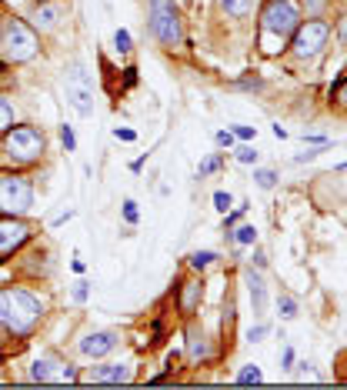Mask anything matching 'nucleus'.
<instances>
[{"mask_svg": "<svg viewBox=\"0 0 347 390\" xmlns=\"http://www.w3.org/2000/svg\"><path fill=\"white\" fill-rule=\"evenodd\" d=\"M41 317V300L27 291H0V324L14 334H27Z\"/></svg>", "mask_w": 347, "mask_h": 390, "instance_id": "obj_1", "label": "nucleus"}, {"mask_svg": "<svg viewBox=\"0 0 347 390\" xmlns=\"http://www.w3.org/2000/svg\"><path fill=\"white\" fill-rule=\"evenodd\" d=\"M0 54L11 64H23L37 54V37L23 21H7L4 33H0Z\"/></svg>", "mask_w": 347, "mask_h": 390, "instance_id": "obj_2", "label": "nucleus"}, {"mask_svg": "<svg viewBox=\"0 0 347 390\" xmlns=\"http://www.w3.org/2000/svg\"><path fill=\"white\" fill-rule=\"evenodd\" d=\"M4 153H7V161L11 163H33L41 161L43 153V134L33 127H14L7 134V141H4Z\"/></svg>", "mask_w": 347, "mask_h": 390, "instance_id": "obj_3", "label": "nucleus"}, {"mask_svg": "<svg viewBox=\"0 0 347 390\" xmlns=\"http://www.w3.org/2000/svg\"><path fill=\"white\" fill-rule=\"evenodd\" d=\"M151 33L164 47H177L181 43V13L174 7V0H151Z\"/></svg>", "mask_w": 347, "mask_h": 390, "instance_id": "obj_4", "label": "nucleus"}, {"mask_svg": "<svg viewBox=\"0 0 347 390\" xmlns=\"http://www.w3.org/2000/svg\"><path fill=\"white\" fill-rule=\"evenodd\" d=\"M67 100H70V107L80 114V117H90L94 114V84H90V74L84 70V64L80 60H74V64L67 67Z\"/></svg>", "mask_w": 347, "mask_h": 390, "instance_id": "obj_5", "label": "nucleus"}, {"mask_svg": "<svg viewBox=\"0 0 347 390\" xmlns=\"http://www.w3.org/2000/svg\"><path fill=\"white\" fill-rule=\"evenodd\" d=\"M260 27H264V33H274V37L284 40V37H291L301 27V13H297L291 0H271L264 7V13H260Z\"/></svg>", "mask_w": 347, "mask_h": 390, "instance_id": "obj_6", "label": "nucleus"}, {"mask_svg": "<svg viewBox=\"0 0 347 390\" xmlns=\"http://www.w3.org/2000/svg\"><path fill=\"white\" fill-rule=\"evenodd\" d=\"M33 204V187L27 177H17V173H11V177H4L0 180V210L4 214H27Z\"/></svg>", "mask_w": 347, "mask_h": 390, "instance_id": "obj_7", "label": "nucleus"}, {"mask_svg": "<svg viewBox=\"0 0 347 390\" xmlns=\"http://www.w3.org/2000/svg\"><path fill=\"white\" fill-rule=\"evenodd\" d=\"M327 37H331V27L324 21H307L304 27L294 31V54L297 57H317L327 47Z\"/></svg>", "mask_w": 347, "mask_h": 390, "instance_id": "obj_8", "label": "nucleus"}, {"mask_svg": "<svg viewBox=\"0 0 347 390\" xmlns=\"http://www.w3.org/2000/svg\"><path fill=\"white\" fill-rule=\"evenodd\" d=\"M31 377L33 380H74V370H70V364H64L60 357H54V354H43V357L33 360L31 367Z\"/></svg>", "mask_w": 347, "mask_h": 390, "instance_id": "obj_9", "label": "nucleus"}, {"mask_svg": "<svg viewBox=\"0 0 347 390\" xmlns=\"http://www.w3.org/2000/svg\"><path fill=\"white\" fill-rule=\"evenodd\" d=\"M27 237H31V227L27 224H21V220H0V260L11 257L17 247H23L27 244Z\"/></svg>", "mask_w": 347, "mask_h": 390, "instance_id": "obj_10", "label": "nucleus"}, {"mask_svg": "<svg viewBox=\"0 0 347 390\" xmlns=\"http://www.w3.org/2000/svg\"><path fill=\"white\" fill-rule=\"evenodd\" d=\"M120 334L117 330H94V334H87L84 340H80V354H87V357H104V354H110L114 347H117Z\"/></svg>", "mask_w": 347, "mask_h": 390, "instance_id": "obj_11", "label": "nucleus"}, {"mask_svg": "<svg viewBox=\"0 0 347 390\" xmlns=\"http://www.w3.org/2000/svg\"><path fill=\"white\" fill-rule=\"evenodd\" d=\"M67 13V7L64 4H47V0H41L37 7H33V13H31V21L41 27V31H54L57 23H60V17Z\"/></svg>", "mask_w": 347, "mask_h": 390, "instance_id": "obj_12", "label": "nucleus"}, {"mask_svg": "<svg viewBox=\"0 0 347 390\" xmlns=\"http://www.w3.org/2000/svg\"><path fill=\"white\" fill-rule=\"evenodd\" d=\"M244 281H247V293H250V303H254V314H264L267 307V287H264V277H260L254 267L244 271Z\"/></svg>", "mask_w": 347, "mask_h": 390, "instance_id": "obj_13", "label": "nucleus"}, {"mask_svg": "<svg viewBox=\"0 0 347 390\" xmlns=\"http://www.w3.org/2000/svg\"><path fill=\"white\" fill-rule=\"evenodd\" d=\"M130 377V370L124 364H104V367H94L90 370V380L94 384H124Z\"/></svg>", "mask_w": 347, "mask_h": 390, "instance_id": "obj_14", "label": "nucleus"}, {"mask_svg": "<svg viewBox=\"0 0 347 390\" xmlns=\"http://www.w3.org/2000/svg\"><path fill=\"white\" fill-rule=\"evenodd\" d=\"M187 357L194 360V364L210 357V344H207V337L201 334V330H191V334H187Z\"/></svg>", "mask_w": 347, "mask_h": 390, "instance_id": "obj_15", "label": "nucleus"}, {"mask_svg": "<svg viewBox=\"0 0 347 390\" xmlns=\"http://www.w3.org/2000/svg\"><path fill=\"white\" fill-rule=\"evenodd\" d=\"M201 297H204V287L197 281H191V283H184V293H181V310L184 314H194V307L201 303Z\"/></svg>", "mask_w": 347, "mask_h": 390, "instance_id": "obj_16", "label": "nucleus"}, {"mask_svg": "<svg viewBox=\"0 0 347 390\" xmlns=\"http://www.w3.org/2000/svg\"><path fill=\"white\" fill-rule=\"evenodd\" d=\"M217 4L228 17H247L250 7H254V0H217Z\"/></svg>", "mask_w": 347, "mask_h": 390, "instance_id": "obj_17", "label": "nucleus"}, {"mask_svg": "<svg viewBox=\"0 0 347 390\" xmlns=\"http://www.w3.org/2000/svg\"><path fill=\"white\" fill-rule=\"evenodd\" d=\"M277 310H281L284 320H291V317H297V300L284 293V297H277Z\"/></svg>", "mask_w": 347, "mask_h": 390, "instance_id": "obj_18", "label": "nucleus"}, {"mask_svg": "<svg viewBox=\"0 0 347 390\" xmlns=\"http://www.w3.org/2000/svg\"><path fill=\"white\" fill-rule=\"evenodd\" d=\"M214 260H217V254H214V250H197L194 257H191V264H194L197 271H201V267H210Z\"/></svg>", "mask_w": 347, "mask_h": 390, "instance_id": "obj_19", "label": "nucleus"}, {"mask_svg": "<svg viewBox=\"0 0 347 390\" xmlns=\"http://www.w3.org/2000/svg\"><path fill=\"white\" fill-rule=\"evenodd\" d=\"M254 180H257V187L271 190V187L277 184V173H274V170H254Z\"/></svg>", "mask_w": 347, "mask_h": 390, "instance_id": "obj_20", "label": "nucleus"}, {"mask_svg": "<svg viewBox=\"0 0 347 390\" xmlns=\"http://www.w3.org/2000/svg\"><path fill=\"white\" fill-rule=\"evenodd\" d=\"M11 124H14V107L4 97H0V130H7Z\"/></svg>", "mask_w": 347, "mask_h": 390, "instance_id": "obj_21", "label": "nucleus"}, {"mask_svg": "<svg viewBox=\"0 0 347 390\" xmlns=\"http://www.w3.org/2000/svg\"><path fill=\"white\" fill-rule=\"evenodd\" d=\"M234 317H237V314H234V297L228 293V297H224V330L234 327Z\"/></svg>", "mask_w": 347, "mask_h": 390, "instance_id": "obj_22", "label": "nucleus"}, {"mask_svg": "<svg viewBox=\"0 0 347 390\" xmlns=\"http://www.w3.org/2000/svg\"><path fill=\"white\" fill-rule=\"evenodd\" d=\"M237 384H260V370L257 367H244L237 374Z\"/></svg>", "mask_w": 347, "mask_h": 390, "instance_id": "obj_23", "label": "nucleus"}, {"mask_svg": "<svg viewBox=\"0 0 347 390\" xmlns=\"http://www.w3.org/2000/svg\"><path fill=\"white\" fill-rule=\"evenodd\" d=\"M254 237H257V230L247 227V224H244V227L234 234V240H237V244H254Z\"/></svg>", "mask_w": 347, "mask_h": 390, "instance_id": "obj_24", "label": "nucleus"}, {"mask_svg": "<svg viewBox=\"0 0 347 390\" xmlns=\"http://www.w3.org/2000/svg\"><path fill=\"white\" fill-rule=\"evenodd\" d=\"M114 43H117L120 54H127V50H130V33L127 31H117V33H114Z\"/></svg>", "mask_w": 347, "mask_h": 390, "instance_id": "obj_25", "label": "nucleus"}, {"mask_svg": "<svg viewBox=\"0 0 347 390\" xmlns=\"http://www.w3.org/2000/svg\"><path fill=\"white\" fill-rule=\"evenodd\" d=\"M124 217H127V224H137V204H134V200H124Z\"/></svg>", "mask_w": 347, "mask_h": 390, "instance_id": "obj_26", "label": "nucleus"}, {"mask_svg": "<svg viewBox=\"0 0 347 390\" xmlns=\"http://www.w3.org/2000/svg\"><path fill=\"white\" fill-rule=\"evenodd\" d=\"M214 207H217V210H224V214H228V207H230V194H224V190H217V194H214Z\"/></svg>", "mask_w": 347, "mask_h": 390, "instance_id": "obj_27", "label": "nucleus"}, {"mask_svg": "<svg viewBox=\"0 0 347 390\" xmlns=\"http://www.w3.org/2000/svg\"><path fill=\"white\" fill-rule=\"evenodd\" d=\"M217 167H220V157H217V153H214L210 161H204V163H201V170H197V173H201V177H207V173H210V170H217Z\"/></svg>", "mask_w": 347, "mask_h": 390, "instance_id": "obj_28", "label": "nucleus"}, {"mask_svg": "<svg viewBox=\"0 0 347 390\" xmlns=\"http://www.w3.org/2000/svg\"><path fill=\"white\" fill-rule=\"evenodd\" d=\"M60 141H64V147H67V151H74V147H77V141H74V130H70V127H60Z\"/></svg>", "mask_w": 347, "mask_h": 390, "instance_id": "obj_29", "label": "nucleus"}, {"mask_svg": "<svg viewBox=\"0 0 347 390\" xmlns=\"http://www.w3.org/2000/svg\"><path fill=\"white\" fill-rule=\"evenodd\" d=\"M237 161H240V163H254V161H257L254 147H240V151H237Z\"/></svg>", "mask_w": 347, "mask_h": 390, "instance_id": "obj_30", "label": "nucleus"}, {"mask_svg": "<svg viewBox=\"0 0 347 390\" xmlns=\"http://www.w3.org/2000/svg\"><path fill=\"white\" fill-rule=\"evenodd\" d=\"M114 137H117V141H137V134H134V130H127V127H117L114 130Z\"/></svg>", "mask_w": 347, "mask_h": 390, "instance_id": "obj_31", "label": "nucleus"}, {"mask_svg": "<svg viewBox=\"0 0 347 390\" xmlns=\"http://www.w3.org/2000/svg\"><path fill=\"white\" fill-rule=\"evenodd\" d=\"M264 334H267V327H264V324H260V327H250L247 340H250V344H257V340H260V337H264Z\"/></svg>", "mask_w": 347, "mask_h": 390, "instance_id": "obj_32", "label": "nucleus"}, {"mask_svg": "<svg viewBox=\"0 0 347 390\" xmlns=\"http://www.w3.org/2000/svg\"><path fill=\"white\" fill-rule=\"evenodd\" d=\"M217 143H220V147H230V143H234V134H230V130H220V134H217Z\"/></svg>", "mask_w": 347, "mask_h": 390, "instance_id": "obj_33", "label": "nucleus"}, {"mask_svg": "<svg viewBox=\"0 0 347 390\" xmlns=\"http://www.w3.org/2000/svg\"><path fill=\"white\" fill-rule=\"evenodd\" d=\"M334 97H337V104H341V107H347V80H344L341 87H337V94H334Z\"/></svg>", "mask_w": 347, "mask_h": 390, "instance_id": "obj_34", "label": "nucleus"}, {"mask_svg": "<svg viewBox=\"0 0 347 390\" xmlns=\"http://www.w3.org/2000/svg\"><path fill=\"white\" fill-rule=\"evenodd\" d=\"M74 300H87V283H84V281L74 287Z\"/></svg>", "mask_w": 347, "mask_h": 390, "instance_id": "obj_35", "label": "nucleus"}, {"mask_svg": "<svg viewBox=\"0 0 347 390\" xmlns=\"http://www.w3.org/2000/svg\"><path fill=\"white\" fill-rule=\"evenodd\" d=\"M234 134H237L240 141H250V137H254V127H237Z\"/></svg>", "mask_w": 347, "mask_h": 390, "instance_id": "obj_36", "label": "nucleus"}, {"mask_svg": "<svg viewBox=\"0 0 347 390\" xmlns=\"http://www.w3.org/2000/svg\"><path fill=\"white\" fill-rule=\"evenodd\" d=\"M291 364H294V350L287 347V350H284V367H291Z\"/></svg>", "mask_w": 347, "mask_h": 390, "instance_id": "obj_37", "label": "nucleus"}, {"mask_svg": "<svg viewBox=\"0 0 347 390\" xmlns=\"http://www.w3.org/2000/svg\"><path fill=\"white\" fill-rule=\"evenodd\" d=\"M341 40L347 43V17H344V21H341Z\"/></svg>", "mask_w": 347, "mask_h": 390, "instance_id": "obj_38", "label": "nucleus"}]
</instances>
